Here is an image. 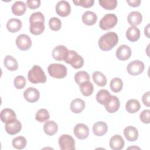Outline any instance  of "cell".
Returning a JSON list of instances; mask_svg holds the SVG:
<instances>
[{
  "label": "cell",
  "instance_id": "cell-1",
  "mask_svg": "<svg viewBox=\"0 0 150 150\" xmlns=\"http://www.w3.org/2000/svg\"><path fill=\"white\" fill-rule=\"evenodd\" d=\"M118 42V36L114 32H108L102 35L98 40V46L103 51H108L112 49Z\"/></svg>",
  "mask_w": 150,
  "mask_h": 150
},
{
  "label": "cell",
  "instance_id": "cell-2",
  "mask_svg": "<svg viewBox=\"0 0 150 150\" xmlns=\"http://www.w3.org/2000/svg\"><path fill=\"white\" fill-rule=\"evenodd\" d=\"M28 79L30 83L33 84L45 83L46 81L44 71L41 67L38 65H34L28 71Z\"/></svg>",
  "mask_w": 150,
  "mask_h": 150
},
{
  "label": "cell",
  "instance_id": "cell-3",
  "mask_svg": "<svg viewBox=\"0 0 150 150\" xmlns=\"http://www.w3.org/2000/svg\"><path fill=\"white\" fill-rule=\"evenodd\" d=\"M64 61L70 64L74 69H80L82 67L84 64L83 58L73 50L68 51Z\"/></svg>",
  "mask_w": 150,
  "mask_h": 150
},
{
  "label": "cell",
  "instance_id": "cell-4",
  "mask_svg": "<svg viewBox=\"0 0 150 150\" xmlns=\"http://www.w3.org/2000/svg\"><path fill=\"white\" fill-rule=\"evenodd\" d=\"M47 71L50 76L56 79H63L67 75V68L62 64H50L47 67Z\"/></svg>",
  "mask_w": 150,
  "mask_h": 150
},
{
  "label": "cell",
  "instance_id": "cell-5",
  "mask_svg": "<svg viewBox=\"0 0 150 150\" xmlns=\"http://www.w3.org/2000/svg\"><path fill=\"white\" fill-rule=\"evenodd\" d=\"M118 19L114 13L105 14L100 21L99 26L102 30H108L114 28L117 23Z\"/></svg>",
  "mask_w": 150,
  "mask_h": 150
},
{
  "label": "cell",
  "instance_id": "cell-6",
  "mask_svg": "<svg viewBox=\"0 0 150 150\" xmlns=\"http://www.w3.org/2000/svg\"><path fill=\"white\" fill-rule=\"evenodd\" d=\"M59 145L62 150L75 149V141L70 135L63 134L59 138Z\"/></svg>",
  "mask_w": 150,
  "mask_h": 150
},
{
  "label": "cell",
  "instance_id": "cell-7",
  "mask_svg": "<svg viewBox=\"0 0 150 150\" xmlns=\"http://www.w3.org/2000/svg\"><path fill=\"white\" fill-rule=\"evenodd\" d=\"M144 63L139 60H135L130 62L127 67L128 73L132 76H137L142 73L144 70Z\"/></svg>",
  "mask_w": 150,
  "mask_h": 150
},
{
  "label": "cell",
  "instance_id": "cell-8",
  "mask_svg": "<svg viewBox=\"0 0 150 150\" xmlns=\"http://www.w3.org/2000/svg\"><path fill=\"white\" fill-rule=\"evenodd\" d=\"M16 44L20 50H27L32 46V40L27 35L21 34L16 39Z\"/></svg>",
  "mask_w": 150,
  "mask_h": 150
},
{
  "label": "cell",
  "instance_id": "cell-9",
  "mask_svg": "<svg viewBox=\"0 0 150 150\" xmlns=\"http://www.w3.org/2000/svg\"><path fill=\"white\" fill-rule=\"evenodd\" d=\"M56 12L58 15L62 17L68 16L71 12L70 4L66 1H60L56 5Z\"/></svg>",
  "mask_w": 150,
  "mask_h": 150
},
{
  "label": "cell",
  "instance_id": "cell-10",
  "mask_svg": "<svg viewBox=\"0 0 150 150\" xmlns=\"http://www.w3.org/2000/svg\"><path fill=\"white\" fill-rule=\"evenodd\" d=\"M73 132L74 135L79 139H86L89 135V128L87 125L79 123L74 127Z\"/></svg>",
  "mask_w": 150,
  "mask_h": 150
},
{
  "label": "cell",
  "instance_id": "cell-11",
  "mask_svg": "<svg viewBox=\"0 0 150 150\" xmlns=\"http://www.w3.org/2000/svg\"><path fill=\"white\" fill-rule=\"evenodd\" d=\"M6 132L9 135H13L19 132L22 129V124L17 119L6 123L5 126Z\"/></svg>",
  "mask_w": 150,
  "mask_h": 150
},
{
  "label": "cell",
  "instance_id": "cell-12",
  "mask_svg": "<svg viewBox=\"0 0 150 150\" xmlns=\"http://www.w3.org/2000/svg\"><path fill=\"white\" fill-rule=\"evenodd\" d=\"M132 51L130 47L126 45H120L116 50V57L120 60L124 61L128 59L131 56Z\"/></svg>",
  "mask_w": 150,
  "mask_h": 150
},
{
  "label": "cell",
  "instance_id": "cell-13",
  "mask_svg": "<svg viewBox=\"0 0 150 150\" xmlns=\"http://www.w3.org/2000/svg\"><path fill=\"white\" fill-rule=\"evenodd\" d=\"M25 99L29 103H35L40 97L39 91L34 87H29L23 93Z\"/></svg>",
  "mask_w": 150,
  "mask_h": 150
},
{
  "label": "cell",
  "instance_id": "cell-14",
  "mask_svg": "<svg viewBox=\"0 0 150 150\" xmlns=\"http://www.w3.org/2000/svg\"><path fill=\"white\" fill-rule=\"evenodd\" d=\"M69 50L63 45H59L55 47L52 51V56L54 59L62 61L64 60Z\"/></svg>",
  "mask_w": 150,
  "mask_h": 150
},
{
  "label": "cell",
  "instance_id": "cell-15",
  "mask_svg": "<svg viewBox=\"0 0 150 150\" xmlns=\"http://www.w3.org/2000/svg\"><path fill=\"white\" fill-rule=\"evenodd\" d=\"M120 105L119 99L115 96H111L108 102L104 105L105 108L109 113H114L119 108Z\"/></svg>",
  "mask_w": 150,
  "mask_h": 150
},
{
  "label": "cell",
  "instance_id": "cell-16",
  "mask_svg": "<svg viewBox=\"0 0 150 150\" xmlns=\"http://www.w3.org/2000/svg\"><path fill=\"white\" fill-rule=\"evenodd\" d=\"M110 146L113 150H120L124 148V140L120 135H114L110 140Z\"/></svg>",
  "mask_w": 150,
  "mask_h": 150
},
{
  "label": "cell",
  "instance_id": "cell-17",
  "mask_svg": "<svg viewBox=\"0 0 150 150\" xmlns=\"http://www.w3.org/2000/svg\"><path fill=\"white\" fill-rule=\"evenodd\" d=\"M124 135L127 141L134 142L138 138V131L135 127L128 126L124 129Z\"/></svg>",
  "mask_w": 150,
  "mask_h": 150
},
{
  "label": "cell",
  "instance_id": "cell-18",
  "mask_svg": "<svg viewBox=\"0 0 150 150\" xmlns=\"http://www.w3.org/2000/svg\"><path fill=\"white\" fill-rule=\"evenodd\" d=\"M107 130L108 126L107 124L102 121L96 122L93 126V132L96 136H103L107 132Z\"/></svg>",
  "mask_w": 150,
  "mask_h": 150
},
{
  "label": "cell",
  "instance_id": "cell-19",
  "mask_svg": "<svg viewBox=\"0 0 150 150\" xmlns=\"http://www.w3.org/2000/svg\"><path fill=\"white\" fill-rule=\"evenodd\" d=\"M142 20V16L138 11H132L127 16L128 22L131 26H136L139 25L141 23Z\"/></svg>",
  "mask_w": 150,
  "mask_h": 150
},
{
  "label": "cell",
  "instance_id": "cell-20",
  "mask_svg": "<svg viewBox=\"0 0 150 150\" xmlns=\"http://www.w3.org/2000/svg\"><path fill=\"white\" fill-rule=\"evenodd\" d=\"M85 106V102L79 98L73 100L70 105L71 111L76 114L80 113L84 109Z\"/></svg>",
  "mask_w": 150,
  "mask_h": 150
},
{
  "label": "cell",
  "instance_id": "cell-21",
  "mask_svg": "<svg viewBox=\"0 0 150 150\" xmlns=\"http://www.w3.org/2000/svg\"><path fill=\"white\" fill-rule=\"evenodd\" d=\"M0 118L3 122L6 123L16 119V115L14 111L12 109L4 108L1 111Z\"/></svg>",
  "mask_w": 150,
  "mask_h": 150
},
{
  "label": "cell",
  "instance_id": "cell-22",
  "mask_svg": "<svg viewBox=\"0 0 150 150\" xmlns=\"http://www.w3.org/2000/svg\"><path fill=\"white\" fill-rule=\"evenodd\" d=\"M22 26V22L17 18H11L6 23L7 29L12 33H15L19 31Z\"/></svg>",
  "mask_w": 150,
  "mask_h": 150
},
{
  "label": "cell",
  "instance_id": "cell-23",
  "mask_svg": "<svg viewBox=\"0 0 150 150\" xmlns=\"http://www.w3.org/2000/svg\"><path fill=\"white\" fill-rule=\"evenodd\" d=\"M81 19L85 25L91 26L96 23L97 20V16L94 12L86 11L82 15Z\"/></svg>",
  "mask_w": 150,
  "mask_h": 150
},
{
  "label": "cell",
  "instance_id": "cell-24",
  "mask_svg": "<svg viewBox=\"0 0 150 150\" xmlns=\"http://www.w3.org/2000/svg\"><path fill=\"white\" fill-rule=\"evenodd\" d=\"M12 13L16 16H21L25 13L26 10V4L21 1H16L11 7Z\"/></svg>",
  "mask_w": 150,
  "mask_h": 150
},
{
  "label": "cell",
  "instance_id": "cell-25",
  "mask_svg": "<svg viewBox=\"0 0 150 150\" xmlns=\"http://www.w3.org/2000/svg\"><path fill=\"white\" fill-rule=\"evenodd\" d=\"M126 37L128 40L134 42L137 41L140 38V30L136 26L128 28L126 32Z\"/></svg>",
  "mask_w": 150,
  "mask_h": 150
},
{
  "label": "cell",
  "instance_id": "cell-26",
  "mask_svg": "<svg viewBox=\"0 0 150 150\" xmlns=\"http://www.w3.org/2000/svg\"><path fill=\"white\" fill-rule=\"evenodd\" d=\"M58 130V125L54 121H47L43 125V131L46 134L49 136L54 135Z\"/></svg>",
  "mask_w": 150,
  "mask_h": 150
},
{
  "label": "cell",
  "instance_id": "cell-27",
  "mask_svg": "<svg viewBox=\"0 0 150 150\" xmlns=\"http://www.w3.org/2000/svg\"><path fill=\"white\" fill-rule=\"evenodd\" d=\"M111 97V95L108 91L104 89H101L97 93L96 100L100 104L105 105L110 100Z\"/></svg>",
  "mask_w": 150,
  "mask_h": 150
},
{
  "label": "cell",
  "instance_id": "cell-28",
  "mask_svg": "<svg viewBox=\"0 0 150 150\" xmlns=\"http://www.w3.org/2000/svg\"><path fill=\"white\" fill-rule=\"evenodd\" d=\"M45 30V24L42 21H36L30 23L29 30L31 33L35 35L42 34Z\"/></svg>",
  "mask_w": 150,
  "mask_h": 150
},
{
  "label": "cell",
  "instance_id": "cell-29",
  "mask_svg": "<svg viewBox=\"0 0 150 150\" xmlns=\"http://www.w3.org/2000/svg\"><path fill=\"white\" fill-rule=\"evenodd\" d=\"M5 67L10 71L16 70L18 68V63L17 60L12 56L7 55L4 60Z\"/></svg>",
  "mask_w": 150,
  "mask_h": 150
},
{
  "label": "cell",
  "instance_id": "cell-30",
  "mask_svg": "<svg viewBox=\"0 0 150 150\" xmlns=\"http://www.w3.org/2000/svg\"><path fill=\"white\" fill-rule=\"evenodd\" d=\"M141 105L137 100L130 99L127 101L125 104V109L129 112L134 114L139 110Z\"/></svg>",
  "mask_w": 150,
  "mask_h": 150
},
{
  "label": "cell",
  "instance_id": "cell-31",
  "mask_svg": "<svg viewBox=\"0 0 150 150\" xmlns=\"http://www.w3.org/2000/svg\"><path fill=\"white\" fill-rule=\"evenodd\" d=\"M92 77L94 82L98 86L103 87L105 86L107 84V78L105 76V75L101 71H94L93 73Z\"/></svg>",
  "mask_w": 150,
  "mask_h": 150
},
{
  "label": "cell",
  "instance_id": "cell-32",
  "mask_svg": "<svg viewBox=\"0 0 150 150\" xmlns=\"http://www.w3.org/2000/svg\"><path fill=\"white\" fill-rule=\"evenodd\" d=\"M79 86L80 91L84 96L87 97L92 94L94 90V87L93 84L90 81L83 83Z\"/></svg>",
  "mask_w": 150,
  "mask_h": 150
},
{
  "label": "cell",
  "instance_id": "cell-33",
  "mask_svg": "<svg viewBox=\"0 0 150 150\" xmlns=\"http://www.w3.org/2000/svg\"><path fill=\"white\" fill-rule=\"evenodd\" d=\"M76 83L80 85L83 83L90 81V76L87 72L85 71H80L77 72L74 77Z\"/></svg>",
  "mask_w": 150,
  "mask_h": 150
},
{
  "label": "cell",
  "instance_id": "cell-34",
  "mask_svg": "<svg viewBox=\"0 0 150 150\" xmlns=\"http://www.w3.org/2000/svg\"><path fill=\"white\" fill-rule=\"evenodd\" d=\"M12 146L17 149H22L25 148L27 141L26 139L23 136H18L12 139Z\"/></svg>",
  "mask_w": 150,
  "mask_h": 150
},
{
  "label": "cell",
  "instance_id": "cell-35",
  "mask_svg": "<svg viewBox=\"0 0 150 150\" xmlns=\"http://www.w3.org/2000/svg\"><path fill=\"white\" fill-rule=\"evenodd\" d=\"M111 90L114 93L120 92L123 87V82L122 80L118 77H115L112 79L110 84Z\"/></svg>",
  "mask_w": 150,
  "mask_h": 150
},
{
  "label": "cell",
  "instance_id": "cell-36",
  "mask_svg": "<svg viewBox=\"0 0 150 150\" xmlns=\"http://www.w3.org/2000/svg\"><path fill=\"white\" fill-rule=\"evenodd\" d=\"M50 118L49 111L45 108L39 110L35 115V119L39 122H43L47 121Z\"/></svg>",
  "mask_w": 150,
  "mask_h": 150
},
{
  "label": "cell",
  "instance_id": "cell-37",
  "mask_svg": "<svg viewBox=\"0 0 150 150\" xmlns=\"http://www.w3.org/2000/svg\"><path fill=\"white\" fill-rule=\"evenodd\" d=\"M100 5L107 10H112L116 8L117 5V0H100Z\"/></svg>",
  "mask_w": 150,
  "mask_h": 150
},
{
  "label": "cell",
  "instance_id": "cell-38",
  "mask_svg": "<svg viewBox=\"0 0 150 150\" xmlns=\"http://www.w3.org/2000/svg\"><path fill=\"white\" fill-rule=\"evenodd\" d=\"M49 25L52 30L57 31L59 30L62 27V22L59 18L52 17L49 19Z\"/></svg>",
  "mask_w": 150,
  "mask_h": 150
},
{
  "label": "cell",
  "instance_id": "cell-39",
  "mask_svg": "<svg viewBox=\"0 0 150 150\" xmlns=\"http://www.w3.org/2000/svg\"><path fill=\"white\" fill-rule=\"evenodd\" d=\"M13 84L17 89H22L26 85V79L22 76H18L15 78Z\"/></svg>",
  "mask_w": 150,
  "mask_h": 150
},
{
  "label": "cell",
  "instance_id": "cell-40",
  "mask_svg": "<svg viewBox=\"0 0 150 150\" xmlns=\"http://www.w3.org/2000/svg\"><path fill=\"white\" fill-rule=\"evenodd\" d=\"M73 2L77 6L90 8L94 5V0H73Z\"/></svg>",
  "mask_w": 150,
  "mask_h": 150
},
{
  "label": "cell",
  "instance_id": "cell-41",
  "mask_svg": "<svg viewBox=\"0 0 150 150\" xmlns=\"http://www.w3.org/2000/svg\"><path fill=\"white\" fill-rule=\"evenodd\" d=\"M36 21L45 22V16L40 12H36L32 13L29 18V23H32Z\"/></svg>",
  "mask_w": 150,
  "mask_h": 150
},
{
  "label": "cell",
  "instance_id": "cell-42",
  "mask_svg": "<svg viewBox=\"0 0 150 150\" xmlns=\"http://www.w3.org/2000/svg\"><path fill=\"white\" fill-rule=\"evenodd\" d=\"M140 120L144 124H149L150 122V111L144 110L139 115Z\"/></svg>",
  "mask_w": 150,
  "mask_h": 150
},
{
  "label": "cell",
  "instance_id": "cell-43",
  "mask_svg": "<svg viewBox=\"0 0 150 150\" xmlns=\"http://www.w3.org/2000/svg\"><path fill=\"white\" fill-rule=\"evenodd\" d=\"M40 0H27L26 1V6L31 9H35L40 6Z\"/></svg>",
  "mask_w": 150,
  "mask_h": 150
},
{
  "label": "cell",
  "instance_id": "cell-44",
  "mask_svg": "<svg viewBox=\"0 0 150 150\" xmlns=\"http://www.w3.org/2000/svg\"><path fill=\"white\" fill-rule=\"evenodd\" d=\"M150 92L147 91L144 94L142 97V100L144 103V104L147 107H149L150 105Z\"/></svg>",
  "mask_w": 150,
  "mask_h": 150
},
{
  "label": "cell",
  "instance_id": "cell-45",
  "mask_svg": "<svg viewBox=\"0 0 150 150\" xmlns=\"http://www.w3.org/2000/svg\"><path fill=\"white\" fill-rule=\"evenodd\" d=\"M127 3L132 7H137L139 6L141 4L140 0H127Z\"/></svg>",
  "mask_w": 150,
  "mask_h": 150
},
{
  "label": "cell",
  "instance_id": "cell-46",
  "mask_svg": "<svg viewBox=\"0 0 150 150\" xmlns=\"http://www.w3.org/2000/svg\"><path fill=\"white\" fill-rule=\"evenodd\" d=\"M149 25L148 24L147 26L145 28V30H144L145 35L147 36L148 38H149Z\"/></svg>",
  "mask_w": 150,
  "mask_h": 150
},
{
  "label": "cell",
  "instance_id": "cell-47",
  "mask_svg": "<svg viewBox=\"0 0 150 150\" xmlns=\"http://www.w3.org/2000/svg\"><path fill=\"white\" fill-rule=\"evenodd\" d=\"M129 148H131H131H137V149H140V148H138V147H129V148H128V149H129Z\"/></svg>",
  "mask_w": 150,
  "mask_h": 150
}]
</instances>
